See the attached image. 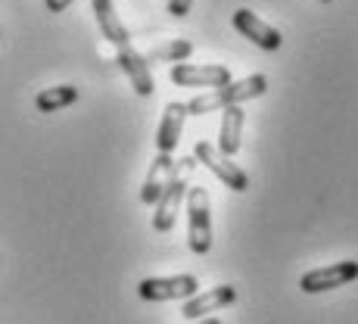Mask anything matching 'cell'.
<instances>
[{"instance_id":"obj_3","label":"cell","mask_w":358,"mask_h":324,"mask_svg":"<svg viewBox=\"0 0 358 324\" xmlns=\"http://www.w3.org/2000/svg\"><path fill=\"white\" fill-rule=\"evenodd\" d=\"M196 160L194 156H187V160H181V171L184 169H194ZM181 171H175V178L169 181V188L162 190V197L156 199V212H153V227L159 234H169L171 227H175V218H178V209H181V203L187 199V181H184Z\"/></svg>"},{"instance_id":"obj_20","label":"cell","mask_w":358,"mask_h":324,"mask_svg":"<svg viewBox=\"0 0 358 324\" xmlns=\"http://www.w3.org/2000/svg\"><path fill=\"white\" fill-rule=\"evenodd\" d=\"M324 3H330V0H324Z\"/></svg>"},{"instance_id":"obj_12","label":"cell","mask_w":358,"mask_h":324,"mask_svg":"<svg viewBox=\"0 0 358 324\" xmlns=\"http://www.w3.org/2000/svg\"><path fill=\"white\" fill-rule=\"evenodd\" d=\"M175 171H178V165L171 160V153L156 156L153 165H150V171H147V181H143V188H141V203L156 206V199L162 197V190L169 188V181L175 178Z\"/></svg>"},{"instance_id":"obj_18","label":"cell","mask_w":358,"mask_h":324,"mask_svg":"<svg viewBox=\"0 0 358 324\" xmlns=\"http://www.w3.org/2000/svg\"><path fill=\"white\" fill-rule=\"evenodd\" d=\"M44 3H47V10H50V13H63L72 0H44Z\"/></svg>"},{"instance_id":"obj_16","label":"cell","mask_w":358,"mask_h":324,"mask_svg":"<svg viewBox=\"0 0 358 324\" xmlns=\"http://www.w3.org/2000/svg\"><path fill=\"white\" fill-rule=\"evenodd\" d=\"M190 53H194V44L184 41V38H178V41H169V44L156 47V50H150L147 63H184Z\"/></svg>"},{"instance_id":"obj_17","label":"cell","mask_w":358,"mask_h":324,"mask_svg":"<svg viewBox=\"0 0 358 324\" xmlns=\"http://www.w3.org/2000/svg\"><path fill=\"white\" fill-rule=\"evenodd\" d=\"M190 6H194V0H169V13L175 19H184L190 13Z\"/></svg>"},{"instance_id":"obj_6","label":"cell","mask_w":358,"mask_h":324,"mask_svg":"<svg viewBox=\"0 0 358 324\" xmlns=\"http://www.w3.org/2000/svg\"><path fill=\"white\" fill-rule=\"evenodd\" d=\"M352 281H358V262L346 259V262H334V265L306 272L299 287H302V293H327V290H334V287L352 284Z\"/></svg>"},{"instance_id":"obj_13","label":"cell","mask_w":358,"mask_h":324,"mask_svg":"<svg viewBox=\"0 0 358 324\" xmlns=\"http://www.w3.org/2000/svg\"><path fill=\"white\" fill-rule=\"evenodd\" d=\"M91 6H94V16H97V25H100L103 38H106L115 50L128 47L131 44V34L125 29V22L119 19V13H115L113 0H91Z\"/></svg>"},{"instance_id":"obj_8","label":"cell","mask_w":358,"mask_h":324,"mask_svg":"<svg viewBox=\"0 0 358 324\" xmlns=\"http://www.w3.org/2000/svg\"><path fill=\"white\" fill-rule=\"evenodd\" d=\"M231 22L243 38H250L256 47H262V50H280V44H284L280 31L274 29V25H268L265 19H259L252 10H237Z\"/></svg>"},{"instance_id":"obj_19","label":"cell","mask_w":358,"mask_h":324,"mask_svg":"<svg viewBox=\"0 0 358 324\" xmlns=\"http://www.w3.org/2000/svg\"><path fill=\"white\" fill-rule=\"evenodd\" d=\"M194 324H222L218 318H199V321H194Z\"/></svg>"},{"instance_id":"obj_15","label":"cell","mask_w":358,"mask_h":324,"mask_svg":"<svg viewBox=\"0 0 358 324\" xmlns=\"http://www.w3.org/2000/svg\"><path fill=\"white\" fill-rule=\"evenodd\" d=\"M78 100V87L75 85H57V87H44V91L34 97L38 113H57L63 106H72Z\"/></svg>"},{"instance_id":"obj_5","label":"cell","mask_w":358,"mask_h":324,"mask_svg":"<svg viewBox=\"0 0 358 324\" xmlns=\"http://www.w3.org/2000/svg\"><path fill=\"white\" fill-rule=\"evenodd\" d=\"M199 290L194 274H175V278H147L137 284V296L147 302H169V300H190Z\"/></svg>"},{"instance_id":"obj_2","label":"cell","mask_w":358,"mask_h":324,"mask_svg":"<svg viewBox=\"0 0 358 324\" xmlns=\"http://www.w3.org/2000/svg\"><path fill=\"white\" fill-rule=\"evenodd\" d=\"M206 188H190L187 194V244L190 253L206 256L212 250V216Z\"/></svg>"},{"instance_id":"obj_11","label":"cell","mask_w":358,"mask_h":324,"mask_svg":"<svg viewBox=\"0 0 358 324\" xmlns=\"http://www.w3.org/2000/svg\"><path fill=\"white\" fill-rule=\"evenodd\" d=\"M184 119H187V106H184V103H178V100L165 103L159 131H156V147H159V153H175V147L181 143Z\"/></svg>"},{"instance_id":"obj_1","label":"cell","mask_w":358,"mask_h":324,"mask_svg":"<svg viewBox=\"0 0 358 324\" xmlns=\"http://www.w3.org/2000/svg\"><path fill=\"white\" fill-rule=\"evenodd\" d=\"M265 91H268V78L256 72L240 81H231V85H224V87H215V91H209V94H199V97H194L190 103H184V106H187V115H206V113H215V109L240 106L243 100H256Z\"/></svg>"},{"instance_id":"obj_9","label":"cell","mask_w":358,"mask_h":324,"mask_svg":"<svg viewBox=\"0 0 358 324\" xmlns=\"http://www.w3.org/2000/svg\"><path fill=\"white\" fill-rule=\"evenodd\" d=\"M231 302H237V287L222 284V287H212V290H206V293L190 296V300L184 302L181 315L187 321H199V318H209V315L218 312V309L231 306Z\"/></svg>"},{"instance_id":"obj_7","label":"cell","mask_w":358,"mask_h":324,"mask_svg":"<svg viewBox=\"0 0 358 324\" xmlns=\"http://www.w3.org/2000/svg\"><path fill=\"white\" fill-rule=\"evenodd\" d=\"M171 81L181 87H224L231 85V69L228 66H194V63H175L171 66Z\"/></svg>"},{"instance_id":"obj_4","label":"cell","mask_w":358,"mask_h":324,"mask_svg":"<svg viewBox=\"0 0 358 324\" xmlns=\"http://www.w3.org/2000/svg\"><path fill=\"white\" fill-rule=\"evenodd\" d=\"M194 160L203 162L206 169L212 171V175L218 178V181L224 184V188L237 190V194H243V190H250V178H246V171L240 169L237 162H231L224 153H218V147H212L209 141H199L194 147Z\"/></svg>"},{"instance_id":"obj_10","label":"cell","mask_w":358,"mask_h":324,"mask_svg":"<svg viewBox=\"0 0 358 324\" xmlns=\"http://www.w3.org/2000/svg\"><path fill=\"white\" fill-rule=\"evenodd\" d=\"M115 59H119L122 72L131 78V87H134L137 97H150V94L156 91L153 75H150V63H147V57H141V50H134V47L128 44V47H122Z\"/></svg>"},{"instance_id":"obj_14","label":"cell","mask_w":358,"mask_h":324,"mask_svg":"<svg viewBox=\"0 0 358 324\" xmlns=\"http://www.w3.org/2000/svg\"><path fill=\"white\" fill-rule=\"evenodd\" d=\"M243 122L246 113L240 106H228L222 115V131H218V153H224L231 160L234 153H240V141H243Z\"/></svg>"}]
</instances>
